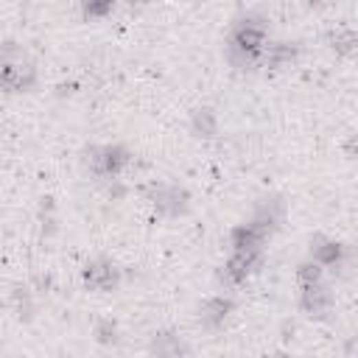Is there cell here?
Here are the masks:
<instances>
[{"mask_svg": "<svg viewBox=\"0 0 358 358\" xmlns=\"http://www.w3.org/2000/svg\"><path fill=\"white\" fill-rule=\"evenodd\" d=\"M31 78H34V70L28 65L6 59V65H3V85H6V90H23V87L31 85Z\"/></svg>", "mask_w": 358, "mask_h": 358, "instance_id": "1", "label": "cell"}, {"mask_svg": "<svg viewBox=\"0 0 358 358\" xmlns=\"http://www.w3.org/2000/svg\"><path fill=\"white\" fill-rule=\"evenodd\" d=\"M331 302V294L320 286V280L316 283H305V294H302V305L308 311H322L325 305Z\"/></svg>", "mask_w": 358, "mask_h": 358, "instance_id": "2", "label": "cell"}, {"mask_svg": "<svg viewBox=\"0 0 358 358\" xmlns=\"http://www.w3.org/2000/svg\"><path fill=\"white\" fill-rule=\"evenodd\" d=\"M87 283H93L98 289H107V286L115 283V271L109 266H93V269H87Z\"/></svg>", "mask_w": 358, "mask_h": 358, "instance_id": "3", "label": "cell"}, {"mask_svg": "<svg viewBox=\"0 0 358 358\" xmlns=\"http://www.w3.org/2000/svg\"><path fill=\"white\" fill-rule=\"evenodd\" d=\"M227 311H230V302H224V300H210L208 305H205V313H202V320L205 322H221L224 316H227Z\"/></svg>", "mask_w": 358, "mask_h": 358, "instance_id": "4", "label": "cell"}, {"mask_svg": "<svg viewBox=\"0 0 358 358\" xmlns=\"http://www.w3.org/2000/svg\"><path fill=\"white\" fill-rule=\"evenodd\" d=\"M339 255H342V247L333 244V241H328V244H322V247H316V249H313L316 263H336Z\"/></svg>", "mask_w": 358, "mask_h": 358, "instance_id": "5", "label": "cell"}, {"mask_svg": "<svg viewBox=\"0 0 358 358\" xmlns=\"http://www.w3.org/2000/svg\"><path fill=\"white\" fill-rule=\"evenodd\" d=\"M320 274H322L320 263H305V266H300V280H302V283H316V280H320Z\"/></svg>", "mask_w": 358, "mask_h": 358, "instance_id": "6", "label": "cell"}, {"mask_svg": "<svg viewBox=\"0 0 358 358\" xmlns=\"http://www.w3.org/2000/svg\"><path fill=\"white\" fill-rule=\"evenodd\" d=\"M87 6V14H104L112 9V0H85Z\"/></svg>", "mask_w": 358, "mask_h": 358, "instance_id": "7", "label": "cell"}]
</instances>
